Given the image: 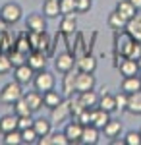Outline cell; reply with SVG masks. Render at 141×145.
<instances>
[{"instance_id": "6da1fadb", "label": "cell", "mask_w": 141, "mask_h": 145, "mask_svg": "<svg viewBox=\"0 0 141 145\" xmlns=\"http://www.w3.org/2000/svg\"><path fill=\"white\" fill-rule=\"evenodd\" d=\"M22 97H23L22 83H18L16 79L10 81V83H6L2 87V91H0V103L2 105H8V106H14V103H18Z\"/></svg>"}, {"instance_id": "7a4b0ae2", "label": "cell", "mask_w": 141, "mask_h": 145, "mask_svg": "<svg viewBox=\"0 0 141 145\" xmlns=\"http://www.w3.org/2000/svg\"><path fill=\"white\" fill-rule=\"evenodd\" d=\"M33 85H35V89L39 91V93H46V91L54 89V85H56L54 74L48 72V70H41V72H37L35 78H33Z\"/></svg>"}, {"instance_id": "3957f363", "label": "cell", "mask_w": 141, "mask_h": 145, "mask_svg": "<svg viewBox=\"0 0 141 145\" xmlns=\"http://www.w3.org/2000/svg\"><path fill=\"white\" fill-rule=\"evenodd\" d=\"M22 14H23L22 6H20V4H16V2H6V4L0 8V18L8 23V25L18 23L20 20H22Z\"/></svg>"}, {"instance_id": "277c9868", "label": "cell", "mask_w": 141, "mask_h": 145, "mask_svg": "<svg viewBox=\"0 0 141 145\" xmlns=\"http://www.w3.org/2000/svg\"><path fill=\"white\" fill-rule=\"evenodd\" d=\"M70 116H72L70 99H68V101H62L58 106L50 108V120H52V124H62V122H66Z\"/></svg>"}, {"instance_id": "5b68a950", "label": "cell", "mask_w": 141, "mask_h": 145, "mask_svg": "<svg viewBox=\"0 0 141 145\" xmlns=\"http://www.w3.org/2000/svg\"><path fill=\"white\" fill-rule=\"evenodd\" d=\"M33 78H35V70H33L27 62L22 64V66H18V68H14V79H16L18 83L29 85V83H33Z\"/></svg>"}, {"instance_id": "8992f818", "label": "cell", "mask_w": 141, "mask_h": 145, "mask_svg": "<svg viewBox=\"0 0 141 145\" xmlns=\"http://www.w3.org/2000/svg\"><path fill=\"white\" fill-rule=\"evenodd\" d=\"M95 76L89 72H77L76 74V91L83 93V91H91L95 89Z\"/></svg>"}, {"instance_id": "52a82bcc", "label": "cell", "mask_w": 141, "mask_h": 145, "mask_svg": "<svg viewBox=\"0 0 141 145\" xmlns=\"http://www.w3.org/2000/svg\"><path fill=\"white\" fill-rule=\"evenodd\" d=\"M76 66V58L74 54H70V52H60V54L56 56L54 60V68L60 72V74H66V72H72Z\"/></svg>"}, {"instance_id": "ba28073f", "label": "cell", "mask_w": 141, "mask_h": 145, "mask_svg": "<svg viewBox=\"0 0 141 145\" xmlns=\"http://www.w3.org/2000/svg\"><path fill=\"white\" fill-rule=\"evenodd\" d=\"M27 29L35 33H44L46 31V18L43 14H29L27 16Z\"/></svg>"}, {"instance_id": "9c48e42d", "label": "cell", "mask_w": 141, "mask_h": 145, "mask_svg": "<svg viewBox=\"0 0 141 145\" xmlns=\"http://www.w3.org/2000/svg\"><path fill=\"white\" fill-rule=\"evenodd\" d=\"M66 137L70 139V143H81V134H83V124L74 120L64 128Z\"/></svg>"}, {"instance_id": "30bf717a", "label": "cell", "mask_w": 141, "mask_h": 145, "mask_svg": "<svg viewBox=\"0 0 141 145\" xmlns=\"http://www.w3.org/2000/svg\"><path fill=\"white\" fill-rule=\"evenodd\" d=\"M108 120H110V112L102 110L101 106H93V108H91V124L97 126L99 130H102Z\"/></svg>"}, {"instance_id": "8fae6325", "label": "cell", "mask_w": 141, "mask_h": 145, "mask_svg": "<svg viewBox=\"0 0 141 145\" xmlns=\"http://www.w3.org/2000/svg\"><path fill=\"white\" fill-rule=\"evenodd\" d=\"M99 135H101V130L93 124H87L83 126V134H81V143L85 145H95L99 143Z\"/></svg>"}, {"instance_id": "7c38bea8", "label": "cell", "mask_w": 141, "mask_h": 145, "mask_svg": "<svg viewBox=\"0 0 141 145\" xmlns=\"http://www.w3.org/2000/svg\"><path fill=\"white\" fill-rule=\"evenodd\" d=\"M27 64L35 70V72H41L46 68V54L43 50H33L31 54L27 56Z\"/></svg>"}, {"instance_id": "4fadbf2b", "label": "cell", "mask_w": 141, "mask_h": 145, "mask_svg": "<svg viewBox=\"0 0 141 145\" xmlns=\"http://www.w3.org/2000/svg\"><path fill=\"white\" fill-rule=\"evenodd\" d=\"M118 70L124 78H130V76H137L139 74V66H137V60H131V58H124L118 64Z\"/></svg>"}, {"instance_id": "5bb4252c", "label": "cell", "mask_w": 141, "mask_h": 145, "mask_svg": "<svg viewBox=\"0 0 141 145\" xmlns=\"http://www.w3.org/2000/svg\"><path fill=\"white\" fill-rule=\"evenodd\" d=\"M126 31L130 33L131 39H135V41H141V10L131 18L128 25H126Z\"/></svg>"}, {"instance_id": "9a60e30c", "label": "cell", "mask_w": 141, "mask_h": 145, "mask_svg": "<svg viewBox=\"0 0 141 145\" xmlns=\"http://www.w3.org/2000/svg\"><path fill=\"white\" fill-rule=\"evenodd\" d=\"M76 66H77L79 72L95 74V70H97V60H95V56L85 54V56H81V58H76Z\"/></svg>"}, {"instance_id": "2e32d148", "label": "cell", "mask_w": 141, "mask_h": 145, "mask_svg": "<svg viewBox=\"0 0 141 145\" xmlns=\"http://www.w3.org/2000/svg\"><path fill=\"white\" fill-rule=\"evenodd\" d=\"M18 130V114H4L0 118V134H8V132H14Z\"/></svg>"}, {"instance_id": "e0dca14e", "label": "cell", "mask_w": 141, "mask_h": 145, "mask_svg": "<svg viewBox=\"0 0 141 145\" xmlns=\"http://www.w3.org/2000/svg\"><path fill=\"white\" fill-rule=\"evenodd\" d=\"M23 99L27 101V105H29V108L33 112H37L41 106H43V93H39V91H27V93H23Z\"/></svg>"}, {"instance_id": "ac0fdd59", "label": "cell", "mask_w": 141, "mask_h": 145, "mask_svg": "<svg viewBox=\"0 0 141 145\" xmlns=\"http://www.w3.org/2000/svg\"><path fill=\"white\" fill-rule=\"evenodd\" d=\"M43 16L48 20H54L60 16V0H44L43 2Z\"/></svg>"}, {"instance_id": "d6986e66", "label": "cell", "mask_w": 141, "mask_h": 145, "mask_svg": "<svg viewBox=\"0 0 141 145\" xmlns=\"http://www.w3.org/2000/svg\"><path fill=\"white\" fill-rule=\"evenodd\" d=\"M120 89L126 91L128 95L135 93V91H139V89H141L139 74H137V76H130V78H124V79H122V85H120Z\"/></svg>"}, {"instance_id": "ffe728a7", "label": "cell", "mask_w": 141, "mask_h": 145, "mask_svg": "<svg viewBox=\"0 0 141 145\" xmlns=\"http://www.w3.org/2000/svg\"><path fill=\"white\" fill-rule=\"evenodd\" d=\"M33 130L37 132L39 137H44V135H48L52 132V120H48V118H37V120H33Z\"/></svg>"}, {"instance_id": "44dd1931", "label": "cell", "mask_w": 141, "mask_h": 145, "mask_svg": "<svg viewBox=\"0 0 141 145\" xmlns=\"http://www.w3.org/2000/svg\"><path fill=\"white\" fill-rule=\"evenodd\" d=\"M116 10H118V12H120V16H124L128 22H130L131 18H133V16L139 12V10H137V8H135V6H133V4L130 2V0H120L118 4H116Z\"/></svg>"}, {"instance_id": "7402d4cb", "label": "cell", "mask_w": 141, "mask_h": 145, "mask_svg": "<svg viewBox=\"0 0 141 145\" xmlns=\"http://www.w3.org/2000/svg\"><path fill=\"white\" fill-rule=\"evenodd\" d=\"M126 110L135 114V116H141V89L131 93L130 97H128V108Z\"/></svg>"}, {"instance_id": "603a6c76", "label": "cell", "mask_w": 141, "mask_h": 145, "mask_svg": "<svg viewBox=\"0 0 141 145\" xmlns=\"http://www.w3.org/2000/svg\"><path fill=\"white\" fill-rule=\"evenodd\" d=\"M108 25L112 29H116V31H122V29H126L128 20L124 16H120L118 10H114V12H110V16H108Z\"/></svg>"}, {"instance_id": "cb8c5ba5", "label": "cell", "mask_w": 141, "mask_h": 145, "mask_svg": "<svg viewBox=\"0 0 141 145\" xmlns=\"http://www.w3.org/2000/svg\"><path fill=\"white\" fill-rule=\"evenodd\" d=\"M62 101H64V99H62V95H60V93H56L54 89L43 93V105L46 106V108H54V106H58Z\"/></svg>"}, {"instance_id": "d4e9b609", "label": "cell", "mask_w": 141, "mask_h": 145, "mask_svg": "<svg viewBox=\"0 0 141 145\" xmlns=\"http://www.w3.org/2000/svg\"><path fill=\"white\" fill-rule=\"evenodd\" d=\"M102 110L106 112H114L116 110V101H114V95H110V93H102L101 97H99V105Z\"/></svg>"}, {"instance_id": "484cf974", "label": "cell", "mask_w": 141, "mask_h": 145, "mask_svg": "<svg viewBox=\"0 0 141 145\" xmlns=\"http://www.w3.org/2000/svg\"><path fill=\"white\" fill-rule=\"evenodd\" d=\"M102 132H104V135H106V137L114 139V137H118L120 132H122V122H120V120H108V122H106V126L102 128Z\"/></svg>"}, {"instance_id": "4316f807", "label": "cell", "mask_w": 141, "mask_h": 145, "mask_svg": "<svg viewBox=\"0 0 141 145\" xmlns=\"http://www.w3.org/2000/svg\"><path fill=\"white\" fill-rule=\"evenodd\" d=\"M76 27H77V22H76V18H74V14L72 16H64V20L60 23V33L68 37V35H72L76 31Z\"/></svg>"}, {"instance_id": "83f0119b", "label": "cell", "mask_w": 141, "mask_h": 145, "mask_svg": "<svg viewBox=\"0 0 141 145\" xmlns=\"http://www.w3.org/2000/svg\"><path fill=\"white\" fill-rule=\"evenodd\" d=\"M79 99L83 101V105H85L87 108H93V106H97V105H99V95H97L93 89L79 93Z\"/></svg>"}, {"instance_id": "f1b7e54d", "label": "cell", "mask_w": 141, "mask_h": 145, "mask_svg": "<svg viewBox=\"0 0 141 145\" xmlns=\"http://www.w3.org/2000/svg\"><path fill=\"white\" fill-rule=\"evenodd\" d=\"M64 93L68 97H72V93L76 91V74H72V72H66L64 74Z\"/></svg>"}, {"instance_id": "f546056e", "label": "cell", "mask_w": 141, "mask_h": 145, "mask_svg": "<svg viewBox=\"0 0 141 145\" xmlns=\"http://www.w3.org/2000/svg\"><path fill=\"white\" fill-rule=\"evenodd\" d=\"M14 112H16L18 116H31V114H33V110L29 108L27 101L23 99V97L18 101V103H14Z\"/></svg>"}, {"instance_id": "4dcf8cb0", "label": "cell", "mask_w": 141, "mask_h": 145, "mask_svg": "<svg viewBox=\"0 0 141 145\" xmlns=\"http://www.w3.org/2000/svg\"><path fill=\"white\" fill-rule=\"evenodd\" d=\"M70 108H72V116L76 118V116H79L81 112L85 110L87 106L83 105V101L79 99V95H77V97H70Z\"/></svg>"}, {"instance_id": "1f68e13d", "label": "cell", "mask_w": 141, "mask_h": 145, "mask_svg": "<svg viewBox=\"0 0 141 145\" xmlns=\"http://www.w3.org/2000/svg\"><path fill=\"white\" fill-rule=\"evenodd\" d=\"M4 143H6V145H22L23 143L22 132H20V130H14V132L4 134Z\"/></svg>"}, {"instance_id": "d6a6232c", "label": "cell", "mask_w": 141, "mask_h": 145, "mask_svg": "<svg viewBox=\"0 0 141 145\" xmlns=\"http://www.w3.org/2000/svg\"><path fill=\"white\" fill-rule=\"evenodd\" d=\"M20 132H22L23 143L33 145V143H37V141H39V135H37V132L33 130V126H31V128H25V130H20Z\"/></svg>"}, {"instance_id": "836d02e7", "label": "cell", "mask_w": 141, "mask_h": 145, "mask_svg": "<svg viewBox=\"0 0 141 145\" xmlns=\"http://www.w3.org/2000/svg\"><path fill=\"white\" fill-rule=\"evenodd\" d=\"M8 56H10V62H12V66H14V68H18V66H22V64L27 62V54H23V52L16 50V48H14Z\"/></svg>"}, {"instance_id": "e575fe53", "label": "cell", "mask_w": 141, "mask_h": 145, "mask_svg": "<svg viewBox=\"0 0 141 145\" xmlns=\"http://www.w3.org/2000/svg\"><path fill=\"white\" fill-rule=\"evenodd\" d=\"M76 12V0H60V16H72Z\"/></svg>"}, {"instance_id": "d590c367", "label": "cell", "mask_w": 141, "mask_h": 145, "mask_svg": "<svg viewBox=\"0 0 141 145\" xmlns=\"http://www.w3.org/2000/svg\"><path fill=\"white\" fill-rule=\"evenodd\" d=\"M29 48H31L29 37H27L25 33H22V35H20V39H18V43H16V50H20V52H23V54H27Z\"/></svg>"}, {"instance_id": "8d00e7d4", "label": "cell", "mask_w": 141, "mask_h": 145, "mask_svg": "<svg viewBox=\"0 0 141 145\" xmlns=\"http://www.w3.org/2000/svg\"><path fill=\"white\" fill-rule=\"evenodd\" d=\"M126 58H131V60H139L141 58V41H133L131 46L126 52Z\"/></svg>"}, {"instance_id": "74e56055", "label": "cell", "mask_w": 141, "mask_h": 145, "mask_svg": "<svg viewBox=\"0 0 141 145\" xmlns=\"http://www.w3.org/2000/svg\"><path fill=\"white\" fill-rule=\"evenodd\" d=\"M128 93L126 91H120L118 95H114V101H116V110H126L128 108Z\"/></svg>"}, {"instance_id": "f35d334b", "label": "cell", "mask_w": 141, "mask_h": 145, "mask_svg": "<svg viewBox=\"0 0 141 145\" xmlns=\"http://www.w3.org/2000/svg\"><path fill=\"white\" fill-rule=\"evenodd\" d=\"M12 68L14 66H12V62H10V56L4 54V52H0V76H6Z\"/></svg>"}, {"instance_id": "ab89813d", "label": "cell", "mask_w": 141, "mask_h": 145, "mask_svg": "<svg viewBox=\"0 0 141 145\" xmlns=\"http://www.w3.org/2000/svg\"><path fill=\"white\" fill-rule=\"evenodd\" d=\"M50 145H70V139L66 137L64 132H56V134L50 132Z\"/></svg>"}, {"instance_id": "60d3db41", "label": "cell", "mask_w": 141, "mask_h": 145, "mask_svg": "<svg viewBox=\"0 0 141 145\" xmlns=\"http://www.w3.org/2000/svg\"><path fill=\"white\" fill-rule=\"evenodd\" d=\"M124 143L126 145H141V134L139 132H128L124 137Z\"/></svg>"}, {"instance_id": "b9f144b4", "label": "cell", "mask_w": 141, "mask_h": 145, "mask_svg": "<svg viewBox=\"0 0 141 145\" xmlns=\"http://www.w3.org/2000/svg\"><path fill=\"white\" fill-rule=\"evenodd\" d=\"M91 4H93V0H76V12L85 14V12L91 10Z\"/></svg>"}, {"instance_id": "7bdbcfd3", "label": "cell", "mask_w": 141, "mask_h": 145, "mask_svg": "<svg viewBox=\"0 0 141 145\" xmlns=\"http://www.w3.org/2000/svg\"><path fill=\"white\" fill-rule=\"evenodd\" d=\"M33 126V118L31 116H18V130H25Z\"/></svg>"}, {"instance_id": "ee69618b", "label": "cell", "mask_w": 141, "mask_h": 145, "mask_svg": "<svg viewBox=\"0 0 141 145\" xmlns=\"http://www.w3.org/2000/svg\"><path fill=\"white\" fill-rule=\"evenodd\" d=\"M77 122H81L83 126H87V124H91V108H85V110L81 112L79 116H76Z\"/></svg>"}, {"instance_id": "f6af8a7d", "label": "cell", "mask_w": 141, "mask_h": 145, "mask_svg": "<svg viewBox=\"0 0 141 145\" xmlns=\"http://www.w3.org/2000/svg\"><path fill=\"white\" fill-rule=\"evenodd\" d=\"M6 25H8V23H6L4 20H2V18H0V33H4V31H6Z\"/></svg>"}, {"instance_id": "bcb514c9", "label": "cell", "mask_w": 141, "mask_h": 145, "mask_svg": "<svg viewBox=\"0 0 141 145\" xmlns=\"http://www.w3.org/2000/svg\"><path fill=\"white\" fill-rule=\"evenodd\" d=\"M130 2L135 6V8H137V10H141V0H130Z\"/></svg>"}, {"instance_id": "7dc6e473", "label": "cell", "mask_w": 141, "mask_h": 145, "mask_svg": "<svg viewBox=\"0 0 141 145\" xmlns=\"http://www.w3.org/2000/svg\"><path fill=\"white\" fill-rule=\"evenodd\" d=\"M137 66H139V72H141V58L137 60Z\"/></svg>"}, {"instance_id": "c3c4849f", "label": "cell", "mask_w": 141, "mask_h": 145, "mask_svg": "<svg viewBox=\"0 0 141 145\" xmlns=\"http://www.w3.org/2000/svg\"><path fill=\"white\" fill-rule=\"evenodd\" d=\"M139 79H141V74H139Z\"/></svg>"}, {"instance_id": "681fc988", "label": "cell", "mask_w": 141, "mask_h": 145, "mask_svg": "<svg viewBox=\"0 0 141 145\" xmlns=\"http://www.w3.org/2000/svg\"><path fill=\"white\" fill-rule=\"evenodd\" d=\"M139 134H141V130H139Z\"/></svg>"}]
</instances>
